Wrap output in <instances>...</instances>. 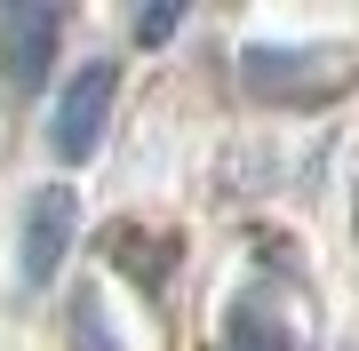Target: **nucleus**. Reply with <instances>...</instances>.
I'll return each instance as SVG.
<instances>
[{
	"label": "nucleus",
	"mask_w": 359,
	"mask_h": 351,
	"mask_svg": "<svg viewBox=\"0 0 359 351\" xmlns=\"http://www.w3.org/2000/svg\"><path fill=\"white\" fill-rule=\"evenodd\" d=\"M80 351H112V336L96 327V303H80Z\"/></svg>",
	"instance_id": "39448f33"
},
{
	"label": "nucleus",
	"mask_w": 359,
	"mask_h": 351,
	"mask_svg": "<svg viewBox=\"0 0 359 351\" xmlns=\"http://www.w3.org/2000/svg\"><path fill=\"white\" fill-rule=\"evenodd\" d=\"M351 223H359V192H351Z\"/></svg>",
	"instance_id": "423d86ee"
},
{
	"label": "nucleus",
	"mask_w": 359,
	"mask_h": 351,
	"mask_svg": "<svg viewBox=\"0 0 359 351\" xmlns=\"http://www.w3.org/2000/svg\"><path fill=\"white\" fill-rule=\"evenodd\" d=\"M168 32H176V8H144L136 16V40H168Z\"/></svg>",
	"instance_id": "20e7f679"
},
{
	"label": "nucleus",
	"mask_w": 359,
	"mask_h": 351,
	"mask_svg": "<svg viewBox=\"0 0 359 351\" xmlns=\"http://www.w3.org/2000/svg\"><path fill=\"white\" fill-rule=\"evenodd\" d=\"M104 112H112V64H88L65 96H56V128H48L56 160H88L96 136H104Z\"/></svg>",
	"instance_id": "7ed1b4c3"
},
{
	"label": "nucleus",
	"mask_w": 359,
	"mask_h": 351,
	"mask_svg": "<svg viewBox=\"0 0 359 351\" xmlns=\"http://www.w3.org/2000/svg\"><path fill=\"white\" fill-rule=\"evenodd\" d=\"M48 64H56V8L0 0V80L8 88H40Z\"/></svg>",
	"instance_id": "f03ea898"
},
{
	"label": "nucleus",
	"mask_w": 359,
	"mask_h": 351,
	"mask_svg": "<svg viewBox=\"0 0 359 351\" xmlns=\"http://www.w3.org/2000/svg\"><path fill=\"white\" fill-rule=\"evenodd\" d=\"M80 232V200L65 192V184H40L32 208H25V247H16V272H25L32 287L56 280V263H65V247Z\"/></svg>",
	"instance_id": "f257e3e1"
}]
</instances>
